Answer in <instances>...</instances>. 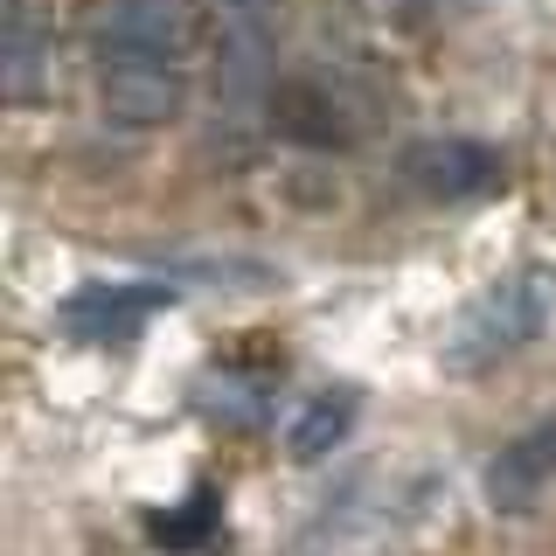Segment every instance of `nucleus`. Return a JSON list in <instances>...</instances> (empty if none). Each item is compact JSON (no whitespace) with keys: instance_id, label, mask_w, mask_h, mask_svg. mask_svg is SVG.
I'll return each instance as SVG.
<instances>
[{"instance_id":"nucleus-2","label":"nucleus","mask_w":556,"mask_h":556,"mask_svg":"<svg viewBox=\"0 0 556 556\" xmlns=\"http://www.w3.org/2000/svg\"><path fill=\"white\" fill-rule=\"evenodd\" d=\"M98 104L126 132H161L188 112V70L181 56H104Z\"/></svg>"},{"instance_id":"nucleus-1","label":"nucleus","mask_w":556,"mask_h":556,"mask_svg":"<svg viewBox=\"0 0 556 556\" xmlns=\"http://www.w3.org/2000/svg\"><path fill=\"white\" fill-rule=\"evenodd\" d=\"M549 313H556V271L549 265H521L508 278H494L480 300L459 306L439 362L452 376H480V369H494V362L521 355V348L549 327Z\"/></svg>"},{"instance_id":"nucleus-7","label":"nucleus","mask_w":556,"mask_h":556,"mask_svg":"<svg viewBox=\"0 0 556 556\" xmlns=\"http://www.w3.org/2000/svg\"><path fill=\"white\" fill-rule=\"evenodd\" d=\"M549 480H556V417H543L535 431H521V439L501 445V459L486 466V501L508 508V515H521Z\"/></svg>"},{"instance_id":"nucleus-4","label":"nucleus","mask_w":556,"mask_h":556,"mask_svg":"<svg viewBox=\"0 0 556 556\" xmlns=\"http://www.w3.org/2000/svg\"><path fill=\"white\" fill-rule=\"evenodd\" d=\"M404 181L431 202H473L486 188H501V153L480 139H410Z\"/></svg>"},{"instance_id":"nucleus-8","label":"nucleus","mask_w":556,"mask_h":556,"mask_svg":"<svg viewBox=\"0 0 556 556\" xmlns=\"http://www.w3.org/2000/svg\"><path fill=\"white\" fill-rule=\"evenodd\" d=\"M348 431H355V390H320V396H306V404L292 410L286 452L292 459H327Z\"/></svg>"},{"instance_id":"nucleus-9","label":"nucleus","mask_w":556,"mask_h":556,"mask_svg":"<svg viewBox=\"0 0 556 556\" xmlns=\"http://www.w3.org/2000/svg\"><path fill=\"white\" fill-rule=\"evenodd\" d=\"M208 521H216V501L195 494L181 515H161V521H153V535H161V543H174V549H188V543H202V535H208Z\"/></svg>"},{"instance_id":"nucleus-5","label":"nucleus","mask_w":556,"mask_h":556,"mask_svg":"<svg viewBox=\"0 0 556 556\" xmlns=\"http://www.w3.org/2000/svg\"><path fill=\"white\" fill-rule=\"evenodd\" d=\"M56 63V35H49L35 0H0V98L8 104H35Z\"/></svg>"},{"instance_id":"nucleus-6","label":"nucleus","mask_w":556,"mask_h":556,"mask_svg":"<svg viewBox=\"0 0 556 556\" xmlns=\"http://www.w3.org/2000/svg\"><path fill=\"white\" fill-rule=\"evenodd\" d=\"M167 300H174V286H84L77 300H63V327L77 341H126Z\"/></svg>"},{"instance_id":"nucleus-3","label":"nucleus","mask_w":556,"mask_h":556,"mask_svg":"<svg viewBox=\"0 0 556 556\" xmlns=\"http://www.w3.org/2000/svg\"><path fill=\"white\" fill-rule=\"evenodd\" d=\"M195 0H104L98 56H188Z\"/></svg>"}]
</instances>
